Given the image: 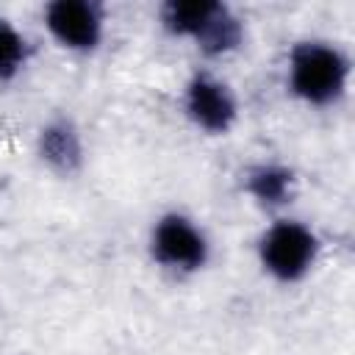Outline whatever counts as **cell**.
Listing matches in <instances>:
<instances>
[{
  "label": "cell",
  "instance_id": "cell-1",
  "mask_svg": "<svg viewBox=\"0 0 355 355\" xmlns=\"http://www.w3.org/2000/svg\"><path fill=\"white\" fill-rule=\"evenodd\" d=\"M352 80L349 53L330 39L305 36L286 50V92L308 108L338 105Z\"/></svg>",
  "mask_w": 355,
  "mask_h": 355
},
{
  "label": "cell",
  "instance_id": "cell-2",
  "mask_svg": "<svg viewBox=\"0 0 355 355\" xmlns=\"http://www.w3.org/2000/svg\"><path fill=\"white\" fill-rule=\"evenodd\" d=\"M158 25L169 39L189 42L211 61L239 53L247 42L241 14L222 0H166L158 6Z\"/></svg>",
  "mask_w": 355,
  "mask_h": 355
},
{
  "label": "cell",
  "instance_id": "cell-3",
  "mask_svg": "<svg viewBox=\"0 0 355 355\" xmlns=\"http://www.w3.org/2000/svg\"><path fill=\"white\" fill-rule=\"evenodd\" d=\"M322 247V236L313 225L280 214L261 230L255 241V258L269 280L280 286H297L316 269Z\"/></svg>",
  "mask_w": 355,
  "mask_h": 355
},
{
  "label": "cell",
  "instance_id": "cell-4",
  "mask_svg": "<svg viewBox=\"0 0 355 355\" xmlns=\"http://www.w3.org/2000/svg\"><path fill=\"white\" fill-rule=\"evenodd\" d=\"M147 255L161 272L191 277L211 263L214 247L205 227L194 216L172 208L153 219L147 233Z\"/></svg>",
  "mask_w": 355,
  "mask_h": 355
},
{
  "label": "cell",
  "instance_id": "cell-5",
  "mask_svg": "<svg viewBox=\"0 0 355 355\" xmlns=\"http://www.w3.org/2000/svg\"><path fill=\"white\" fill-rule=\"evenodd\" d=\"M180 114L202 136H227L241 114L233 86L211 69H194L180 89Z\"/></svg>",
  "mask_w": 355,
  "mask_h": 355
},
{
  "label": "cell",
  "instance_id": "cell-6",
  "mask_svg": "<svg viewBox=\"0 0 355 355\" xmlns=\"http://www.w3.org/2000/svg\"><path fill=\"white\" fill-rule=\"evenodd\" d=\"M42 25L61 50L92 55L105 39L108 11L100 0H50L42 6Z\"/></svg>",
  "mask_w": 355,
  "mask_h": 355
},
{
  "label": "cell",
  "instance_id": "cell-7",
  "mask_svg": "<svg viewBox=\"0 0 355 355\" xmlns=\"http://www.w3.org/2000/svg\"><path fill=\"white\" fill-rule=\"evenodd\" d=\"M33 150L39 164L58 178H75L86 164V139L69 114H53L44 119L36 130Z\"/></svg>",
  "mask_w": 355,
  "mask_h": 355
},
{
  "label": "cell",
  "instance_id": "cell-8",
  "mask_svg": "<svg viewBox=\"0 0 355 355\" xmlns=\"http://www.w3.org/2000/svg\"><path fill=\"white\" fill-rule=\"evenodd\" d=\"M241 191L250 197L255 208L280 216L288 205H294L300 194V175L294 166L283 161L263 158L241 172Z\"/></svg>",
  "mask_w": 355,
  "mask_h": 355
},
{
  "label": "cell",
  "instance_id": "cell-9",
  "mask_svg": "<svg viewBox=\"0 0 355 355\" xmlns=\"http://www.w3.org/2000/svg\"><path fill=\"white\" fill-rule=\"evenodd\" d=\"M33 44L28 33L8 17L0 14V83H14L31 64Z\"/></svg>",
  "mask_w": 355,
  "mask_h": 355
}]
</instances>
